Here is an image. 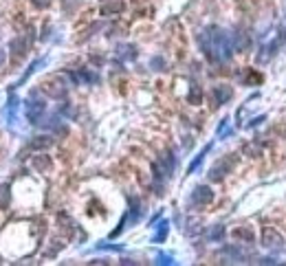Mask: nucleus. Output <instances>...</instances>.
<instances>
[{
	"label": "nucleus",
	"instance_id": "obj_3",
	"mask_svg": "<svg viewBox=\"0 0 286 266\" xmlns=\"http://www.w3.org/2000/svg\"><path fill=\"white\" fill-rule=\"evenodd\" d=\"M212 200H214L212 187H207V185L194 187V192H192V196H190V202L194 204V207H205V204H209Z\"/></svg>",
	"mask_w": 286,
	"mask_h": 266
},
{
	"label": "nucleus",
	"instance_id": "obj_23",
	"mask_svg": "<svg viewBox=\"0 0 286 266\" xmlns=\"http://www.w3.org/2000/svg\"><path fill=\"white\" fill-rule=\"evenodd\" d=\"M236 238L244 240V242H253V231H249V229H238V231H236Z\"/></svg>",
	"mask_w": 286,
	"mask_h": 266
},
{
	"label": "nucleus",
	"instance_id": "obj_1",
	"mask_svg": "<svg viewBox=\"0 0 286 266\" xmlns=\"http://www.w3.org/2000/svg\"><path fill=\"white\" fill-rule=\"evenodd\" d=\"M198 44H201V51L203 55L214 64H222V62H229L233 55V42H231V33L224 31V29L216 27H207L205 31L198 35Z\"/></svg>",
	"mask_w": 286,
	"mask_h": 266
},
{
	"label": "nucleus",
	"instance_id": "obj_26",
	"mask_svg": "<svg viewBox=\"0 0 286 266\" xmlns=\"http://www.w3.org/2000/svg\"><path fill=\"white\" fill-rule=\"evenodd\" d=\"M97 249H106V251H121V247H119V244H106V242L97 244Z\"/></svg>",
	"mask_w": 286,
	"mask_h": 266
},
{
	"label": "nucleus",
	"instance_id": "obj_21",
	"mask_svg": "<svg viewBox=\"0 0 286 266\" xmlns=\"http://www.w3.org/2000/svg\"><path fill=\"white\" fill-rule=\"evenodd\" d=\"M222 235H224V227H222V224H216V227L209 231V240L216 242V240H222Z\"/></svg>",
	"mask_w": 286,
	"mask_h": 266
},
{
	"label": "nucleus",
	"instance_id": "obj_18",
	"mask_svg": "<svg viewBox=\"0 0 286 266\" xmlns=\"http://www.w3.org/2000/svg\"><path fill=\"white\" fill-rule=\"evenodd\" d=\"M9 204V183H0V209H7Z\"/></svg>",
	"mask_w": 286,
	"mask_h": 266
},
{
	"label": "nucleus",
	"instance_id": "obj_8",
	"mask_svg": "<svg viewBox=\"0 0 286 266\" xmlns=\"http://www.w3.org/2000/svg\"><path fill=\"white\" fill-rule=\"evenodd\" d=\"M126 218L130 220V224H135V222H139V220H141V202H139V198H137V196H130V209H128Z\"/></svg>",
	"mask_w": 286,
	"mask_h": 266
},
{
	"label": "nucleus",
	"instance_id": "obj_6",
	"mask_svg": "<svg viewBox=\"0 0 286 266\" xmlns=\"http://www.w3.org/2000/svg\"><path fill=\"white\" fill-rule=\"evenodd\" d=\"M18 106H20V99H18L16 95H11V97H9V101H7V106L2 108V115H4V119H7V124H9V126H11L13 121H16Z\"/></svg>",
	"mask_w": 286,
	"mask_h": 266
},
{
	"label": "nucleus",
	"instance_id": "obj_12",
	"mask_svg": "<svg viewBox=\"0 0 286 266\" xmlns=\"http://www.w3.org/2000/svg\"><path fill=\"white\" fill-rule=\"evenodd\" d=\"M231 42H233V49H236V51H244V49L249 47V38H247V33L240 31V29L231 35Z\"/></svg>",
	"mask_w": 286,
	"mask_h": 266
},
{
	"label": "nucleus",
	"instance_id": "obj_16",
	"mask_svg": "<svg viewBox=\"0 0 286 266\" xmlns=\"http://www.w3.org/2000/svg\"><path fill=\"white\" fill-rule=\"evenodd\" d=\"M44 62H47V60H35V62H33V64H31V66H29V68H27V73H24V75H22V77H20V79H18V84H16V86H13V88H18V86H22V84H24V81H27L29 77H31V75L35 73V70H38V66H42Z\"/></svg>",
	"mask_w": 286,
	"mask_h": 266
},
{
	"label": "nucleus",
	"instance_id": "obj_14",
	"mask_svg": "<svg viewBox=\"0 0 286 266\" xmlns=\"http://www.w3.org/2000/svg\"><path fill=\"white\" fill-rule=\"evenodd\" d=\"M117 55H119L121 60H135L137 58V49L132 47V44H121V47L117 49Z\"/></svg>",
	"mask_w": 286,
	"mask_h": 266
},
{
	"label": "nucleus",
	"instance_id": "obj_15",
	"mask_svg": "<svg viewBox=\"0 0 286 266\" xmlns=\"http://www.w3.org/2000/svg\"><path fill=\"white\" fill-rule=\"evenodd\" d=\"M201 99H203V90H201V86L198 84H192L190 86V93H187V101L194 106H198L201 104Z\"/></svg>",
	"mask_w": 286,
	"mask_h": 266
},
{
	"label": "nucleus",
	"instance_id": "obj_4",
	"mask_svg": "<svg viewBox=\"0 0 286 266\" xmlns=\"http://www.w3.org/2000/svg\"><path fill=\"white\" fill-rule=\"evenodd\" d=\"M233 167V158H224V161H218L216 165L209 170V181H222Z\"/></svg>",
	"mask_w": 286,
	"mask_h": 266
},
{
	"label": "nucleus",
	"instance_id": "obj_31",
	"mask_svg": "<svg viewBox=\"0 0 286 266\" xmlns=\"http://www.w3.org/2000/svg\"><path fill=\"white\" fill-rule=\"evenodd\" d=\"M284 134H286V132H284Z\"/></svg>",
	"mask_w": 286,
	"mask_h": 266
},
{
	"label": "nucleus",
	"instance_id": "obj_27",
	"mask_svg": "<svg viewBox=\"0 0 286 266\" xmlns=\"http://www.w3.org/2000/svg\"><path fill=\"white\" fill-rule=\"evenodd\" d=\"M51 4V0H33V7L35 9H47Z\"/></svg>",
	"mask_w": 286,
	"mask_h": 266
},
{
	"label": "nucleus",
	"instance_id": "obj_13",
	"mask_svg": "<svg viewBox=\"0 0 286 266\" xmlns=\"http://www.w3.org/2000/svg\"><path fill=\"white\" fill-rule=\"evenodd\" d=\"M167 231H170V222L167 220H161L159 224H156V233H154V242H163V240L167 238Z\"/></svg>",
	"mask_w": 286,
	"mask_h": 266
},
{
	"label": "nucleus",
	"instance_id": "obj_5",
	"mask_svg": "<svg viewBox=\"0 0 286 266\" xmlns=\"http://www.w3.org/2000/svg\"><path fill=\"white\" fill-rule=\"evenodd\" d=\"M262 244L269 249H280L284 244V238L275 231L273 227H264L262 229Z\"/></svg>",
	"mask_w": 286,
	"mask_h": 266
},
{
	"label": "nucleus",
	"instance_id": "obj_20",
	"mask_svg": "<svg viewBox=\"0 0 286 266\" xmlns=\"http://www.w3.org/2000/svg\"><path fill=\"white\" fill-rule=\"evenodd\" d=\"M124 9V2H115V4H104L101 7V16H110V13H119Z\"/></svg>",
	"mask_w": 286,
	"mask_h": 266
},
{
	"label": "nucleus",
	"instance_id": "obj_19",
	"mask_svg": "<svg viewBox=\"0 0 286 266\" xmlns=\"http://www.w3.org/2000/svg\"><path fill=\"white\" fill-rule=\"evenodd\" d=\"M33 165H35V170L47 172V170H51V158H49V156H38V158L33 161Z\"/></svg>",
	"mask_w": 286,
	"mask_h": 266
},
{
	"label": "nucleus",
	"instance_id": "obj_29",
	"mask_svg": "<svg viewBox=\"0 0 286 266\" xmlns=\"http://www.w3.org/2000/svg\"><path fill=\"white\" fill-rule=\"evenodd\" d=\"M262 121H264V117H258V119H253V121H251V124H249V126H251V128H253L255 124H262Z\"/></svg>",
	"mask_w": 286,
	"mask_h": 266
},
{
	"label": "nucleus",
	"instance_id": "obj_2",
	"mask_svg": "<svg viewBox=\"0 0 286 266\" xmlns=\"http://www.w3.org/2000/svg\"><path fill=\"white\" fill-rule=\"evenodd\" d=\"M44 110H47V101L42 99L38 93H33L29 95V99L24 101V117H27V121L31 126L35 124H40L42 121V115H44Z\"/></svg>",
	"mask_w": 286,
	"mask_h": 266
},
{
	"label": "nucleus",
	"instance_id": "obj_25",
	"mask_svg": "<svg viewBox=\"0 0 286 266\" xmlns=\"http://www.w3.org/2000/svg\"><path fill=\"white\" fill-rule=\"evenodd\" d=\"M156 264H174V258L167 253H159L156 255Z\"/></svg>",
	"mask_w": 286,
	"mask_h": 266
},
{
	"label": "nucleus",
	"instance_id": "obj_11",
	"mask_svg": "<svg viewBox=\"0 0 286 266\" xmlns=\"http://www.w3.org/2000/svg\"><path fill=\"white\" fill-rule=\"evenodd\" d=\"M9 51H11L13 58H18V55H24L27 53V42H24V35H20V38L11 40V44H9Z\"/></svg>",
	"mask_w": 286,
	"mask_h": 266
},
{
	"label": "nucleus",
	"instance_id": "obj_17",
	"mask_svg": "<svg viewBox=\"0 0 286 266\" xmlns=\"http://www.w3.org/2000/svg\"><path fill=\"white\" fill-rule=\"evenodd\" d=\"M209 150H212V143H209V145H205V147H203L201 152H198V156H196V158H194V161H192V165H190V170H187V172L192 174L194 170H196V167H198V165H201V163H203V158H205V154H207Z\"/></svg>",
	"mask_w": 286,
	"mask_h": 266
},
{
	"label": "nucleus",
	"instance_id": "obj_24",
	"mask_svg": "<svg viewBox=\"0 0 286 266\" xmlns=\"http://www.w3.org/2000/svg\"><path fill=\"white\" fill-rule=\"evenodd\" d=\"M231 130H229V119H222V124L218 126V136H229Z\"/></svg>",
	"mask_w": 286,
	"mask_h": 266
},
{
	"label": "nucleus",
	"instance_id": "obj_22",
	"mask_svg": "<svg viewBox=\"0 0 286 266\" xmlns=\"http://www.w3.org/2000/svg\"><path fill=\"white\" fill-rule=\"evenodd\" d=\"M47 126H49V128H53L55 132H62V134H66V128L62 126V119H60V117H53V119H51Z\"/></svg>",
	"mask_w": 286,
	"mask_h": 266
},
{
	"label": "nucleus",
	"instance_id": "obj_30",
	"mask_svg": "<svg viewBox=\"0 0 286 266\" xmlns=\"http://www.w3.org/2000/svg\"><path fill=\"white\" fill-rule=\"evenodd\" d=\"M2 60H4V53H2V51H0V64H2Z\"/></svg>",
	"mask_w": 286,
	"mask_h": 266
},
{
	"label": "nucleus",
	"instance_id": "obj_7",
	"mask_svg": "<svg viewBox=\"0 0 286 266\" xmlns=\"http://www.w3.org/2000/svg\"><path fill=\"white\" fill-rule=\"evenodd\" d=\"M71 79H73L75 84H97V81H99V75L84 68V70H77V73H71Z\"/></svg>",
	"mask_w": 286,
	"mask_h": 266
},
{
	"label": "nucleus",
	"instance_id": "obj_28",
	"mask_svg": "<svg viewBox=\"0 0 286 266\" xmlns=\"http://www.w3.org/2000/svg\"><path fill=\"white\" fill-rule=\"evenodd\" d=\"M152 66H154V70H163V60L154 58V60H152Z\"/></svg>",
	"mask_w": 286,
	"mask_h": 266
},
{
	"label": "nucleus",
	"instance_id": "obj_9",
	"mask_svg": "<svg viewBox=\"0 0 286 266\" xmlns=\"http://www.w3.org/2000/svg\"><path fill=\"white\" fill-rule=\"evenodd\" d=\"M53 143L55 141L51 139L49 134H40V136H33V139L29 141V147H31V150H49Z\"/></svg>",
	"mask_w": 286,
	"mask_h": 266
},
{
	"label": "nucleus",
	"instance_id": "obj_10",
	"mask_svg": "<svg viewBox=\"0 0 286 266\" xmlns=\"http://www.w3.org/2000/svg\"><path fill=\"white\" fill-rule=\"evenodd\" d=\"M233 90L229 88V86H214V99H216V104H227L229 99H231Z\"/></svg>",
	"mask_w": 286,
	"mask_h": 266
}]
</instances>
